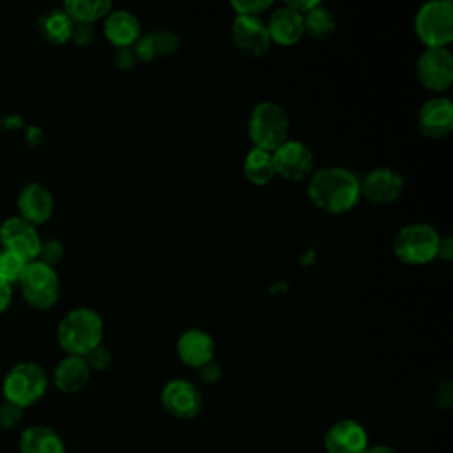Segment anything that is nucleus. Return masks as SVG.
Segmentation results:
<instances>
[{
	"label": "nucleus",
	"instance_id": "nucleus-2",
	"mask_svg": "<svg viewBox=\"0 0 453 453\" xmlns=\"http://www.w3.org/2000/svg\"><path fill=\"white\" fill-rule=\"evenodd\" d=\"M104 322L99 311L88 306L69 310L58 322L57 342L67 356L85 357L92 349L101 345Z\"/></svg>",
	"mask_w": 453,
	"mask_h": 453
},
{
	"label": "nucleus",
	"instance_id": "nucleus-19",
	"mask_svg": "<svg viewBox=\"0 0 453 453\" xmlns=\"http://www.w3.org/2000/svg\"><path fill=\"white\" fill-rule=\"evenodd\" d=\"M103 32L106 41L117 48L133 46L142 35V25L138 18L126 9H113L103 23Z\"/></svg>",
	"mask_w": 453,
	"mask_h": 453
},
{
	"label": "nucleus",
	"instance_id": "nucleus-32",
	"mask_svg": "<svg viewBox=\"0 0 453 453\" xmlns=\"http://www.w3.org/2000/svg\"><path fill=\"white\" fill-rule=\"evenodd\" d=\"M69 41L76 46H88L94 41V27L85 23H74Z\"/></svg>",
	"mask_w": 453,
	"mask_h": 453
},
{
	"label": "nucleus",
	"instance_id": "nucleus-4",
	"mask_svg": "<svg viewBox=\"0 0 453 453\" xmlns=\"http://www.w3.org/2000/svg\"><path fill=\"white\" fill-rule=\"evenodd\" d=\"M48 389V375L44 368L34 361L14 365L2 380V395L9 403L27 409L37 403Z\"/></svg>",
	"mask_w": 453,
	"mask_h": 453
},
{
	"label": "nucleus",
	"instance_id": "nucleus-22",
	"mask_svg": "<svg viewBox=\"0 0 453 453\" xmlns=\"http://www.w3.org/2000/svg\"><path fill=\"white\" fill-rule=\"evenodd\" d=\"M19 453H65V444L53 428L32 425L19 435Z\"/></svg>",
	"mask_w": 453,
	"mask_h": 453
},
{
	"label": "nucleus",
	"instance_id": "nucleus-3",
	"mask_svg": "<svg viewBox=\"0 0 453 453\" xmlns=\"http://www.w3.org/2000/svg\"><path fill=\"white\" fill-rule=\"evenodd\" d=\"M290 119L274 101H260L248 117V136L253 147L273 152L288 140Z\"/></svg>",
	"mask_w": 453,
	"mask_h": 453
},
{
	"label": "nucleus",
	"instance_id": "nucleus-37",
	"mask_svg": "<svg viewBox=\"0 0 453 453\" xmlns=\"http://www.w3.org/2000/svg\"><path fill=\"white\" fill-rule=\"evenodd\" d=\"M12 285H9V283H5V281H2L0 280V315L4 313V311H7V308L11 306V303H12Z\"/></svg>",
	"mask_w": 453,
	"mask_h": 453
},
{
	"label": "nucleus",
	"instance_id": "nucleus-7",
	"mask_svg": "<svg viewBox=\"0 0 453 453\" xmlns=\"http://www.w3.org/2000/svg\"><path fill=\"white\" fill-rule=\"evenodd\" d=\"M21 296L34 310H48L58 301L60 280L55 267L39 260L28 262L18 281Z\"/></svg>",
	"mask_w": 453,
	"mask_h": 453
},
{
	"label": "nucleus",
	"instance_id": "nucleus-21",
	"mask_svg": "<svg viewBox=\"0 0 453 453\" xmlns=\"http://www.w3.org/2000/svg\"><path fill=\"white\" fill-rule=\"evenodd\" d=\"M90 373L85 357L65 356L53 370V384L62 393H78L87 386Z\"/></svg>",
	"mask_w": 453,
	"mask_h": 453
},
{
	"label": "nucleus",
	"instance_id": "nucleus-24",
	"mask_svg": "<svg viewBox=\"0 0 453 453\" xmlns=\"http://www.w3.org/2000/svg\"><path fill=\"white\" fill-rule=\"evenodd\" d=\"M242 172L244 177L255 186L269 184L276 177L273 152L251 147L242 161Z\"/></svg>",
	"mask_w": 453,
	"mask_h": 453
},
{
	"label": "nucleus",
	"instance_id": "nucleus-36",
	"mask_svg": "<svg viewBox=\"0 0 453 453\" xmlns=\"http://www.w3.org/2000/svg\"><path fill=\"white\" fill-rule=\"evenodd\" d=\"M437 258L449 262L453 260V239L449 235H441L439 248H437Z\"/></svg>",
	"mask_w": 453,
	"mask_h": 453
},
{
	"label": "nucleus",
	"instance_id": "nucleus-5",
	"mask_svg": "<svg viewBox=\"0 0 453 453\" xmlns=\"http://www.w3.org/2000/svg\"><path fill=\"white\" fill-rule=\"evenodd\" d=\"M441 234L425 221L402 226L393 239V255L407 265H425L437 258Z\"/></svg>",
	"mask_w": 453,
	"mask_h": 453
},
{
	"label": "nucleus",
	"instance_id": "nucleus-26",
	"mask_svg": "<svg viewBox=\"0 0 453 453\" xmlns=\"http://www.w3.org/2000/svg\"><path fill=\"white\" fill-rule=\"evenodd\" d=\"M303 27H304V35L322 41L334 32L336 16L329 7L319 2L313 9L303 14Z\"/></svg>",
	"mask_w": 453,
	"mask_h": 453
},
{
	"label": "nucleus",
	"instance_id": "nucleus-12",
	"mask_svg": "<svg viewBox=\"0 0 453 453\" xmlns=\"http://www.w3.org/2000/svg\"><path fill=\"white\" fill-rule=\"evenodd\" d=\"M361 196L373 203L388 205L400 198L403 191V177L391 166H375L363 179H359Z\"/></svg>",
	"mask_w": 453,
	"mask_h": 453
},
{
	"label": "nucleus",
	"instance_id": "nucleus-29",
	"mask_svg": "<svg viewBox=\"0 0 453 453\" xmlns=\"http://www.w3.org/2000/svg\"><path fill=\"white\" fill-rule=\"evenodd\" d=\"M85 361H87L90 372H104V370L110 368L113 357H111L110 349L101 343V345H97L96 349H92V350L85 356Z\"/></svg>",
	"mask_w": 453,
	"mask_h": 453
},
{
	"label": "nucleus",
	"instance_id": "nucleus-38",
	"mask_svg": "<svg viewBox=\"0 0 453 453\" xmlns=\"http://www.w3.org/2000/svg\"><path fill=\"white\" fill-rule=\"evenodd\" d=\"M317 4H319V0H288V2H285L283 5L294 9V11L299 12V14H304V12H308L310 9H313Z\"/></svg>",
	"mask_w": 453,
	"mask_h": 453
},
{
	"label": "nucleus",
	"instance_id": "nucleus-10",
	"mask_svg": "<svg viewBox=\"0 0 453 453\" xmlns=\"http://www.w3.org/2000/svg\"><path fill=\"white\" fill-rule=\"evenodd\" d=\"M273 163L276 177L290 182L308 180V177L313 173V152L301 140L288 138L276 150H273Z\"/></svg>",
	"mask_w": 453,
	"mask_h": 453
},
{
	"label": "nucleus",
	"instance_id": "nucleus-9",
	"mask_svg": "<svg viewBox=\"0 0 453 453\" xmlns=\"http://www.w3.org/2000/svg\"><path fill=\"white\" fill-rule=\"evenodd\" d=\"M42 239L34 225L19 216H9L0 223V246L23 262H34L39 257Z\"/></svg>",
	"mask_w": 453,
	"mask_h": 453
},
{
	"label": "nucleus",
	"instance_id": "nucleus-31",
	"mask_svg": "<svg viewBox=\"0 0 453 453\" xmlns=\"http://www.w3.org/2000/svg\"><path fill=\"white\" fill-rule=\"evenodd\" d=\"M23 419V409L14 403L4 402L0 405V426L5 430H12Z\"/></svg>",
	"mask_w": 453,
	"mask_h": 453
},
{
	"label": "nucleus",
	"instance_id": "nucleus-6",
	"mask_svg": "<svg viewBox=\"0 0 453 453\" xmlns=\"http://www.w3.org/2000/svg\"><path fill=\"white\" fill-rule=\"evenodd\" d=\"M414 30L425 48H448L453 41V4L430 0L414 16Z\"/></svg>",
	"mask_w": 453,
	"mask_h": 453
},
{
	"label": "nucleus",
	"instance_id": "nucleus-25",
	"mask_svg": "<svg viewBox=\"0 0 453 453\" xmlns=\"http://www.w3.org/2000/svg\"><path fill=\"white\" fill-rule=\"evenodd\" d=\"M62 11L73 23L94 25L96 21L104 19L113 11V5L110 0H67L64 2Z\"/></svg>",
	"mask_w": 453,
	"mask_h": 453
},
{
	"label": "nucleus",
	"instance_id": "nucleus-33",
	"mask_svg": "<svg viewBox=\"0 0 453 453\" xmlns=\"http://www.w3.org/2000/svg\"><path fill=\"white\" fill-rule=\"evenodd\" d=\"M136 62H138V58H136V53H134L133 46H129V48H117L115 50L113 64H115L117 69L129 71Z\"/></svg>",
	"mask_w": 453,
	"mask_h": 453
},
{
	"label": "nucleus",
	"instance_id": "nucleus-13",
	"mask_svg": "<svg viewBox=\"0 0 453 453\" xmlns=\"http://www.w3.org/2000/svg\"><path fill=\"white\" fill-rule=\"evenodd\" d=\"M234 46L246 57H262L271 42L265 23L260 16H237L232 21Z\"/></svg>",
	"mask_w": 453,
	"mask_h": 453
},
{
	"label": "nucleus",
	"instance_id": "nucleus-8",
	"mask_svg": "<svg viewBox=\"0 0 453 453\" xmlns=\"http://www.w3.org/2000/svg\"><path fill=\"white\" fill-rule=\"evenodd\" d=\"M416 76L425 90L441 94L453 83V57L448 48H425L416 62Z\"/></svg>",
	"mask_w": 453,
	"mask_h": 453
},
{
	"label": "nucleus",
	"instance_id": "nucleus-15",
	"mask_svg": "<svg viewBox=\"0 0 453 453\" xmlns=\"http://www.w3.org/2000/svg\"><path fill=\"white\" fill-rule=\"evenodd\" d=\"M418 129L425 138H444L453 131V103L444 96L425 101L418 111Z\"/></svg>",
	"mask_w": 453,
	"mask_h": 453
},
{
	"label": "nucleus",
	"instance_id": "nucleus-14",
	"mask_svg": "<svg viewBox=\"0 0 453 453\" xmlns=\"http://www.w3.org/2000/svg\"><path fill=\"white\" fill-rule=\"evenodd\" d=\"M55 209V200L51 191L41 182L25 184L16 198L18 216L30 225H44Z\"/></svg>",
	"mask_w": 453,
	"mask_h": 453
},
{
	"label": "nucleus",
	"instance_id": "nucleus-1",
	"mask_svg": "<svg viewBox=\"0 0 453 453\" xmlns=\"http://www.w3.org/2000/svg\"><path fill=\"white\" fill-rule=\"evenodd\" d=\"M306 195L317 209L327 214H345L361 200L359 177L345 166H324L308 177Z\"/></svg>",
	"mask_w": 453,
	"mask_h": 453
},
{
	"label": "nucleus",
	"instance_id": "nucleus-35",
	"mask_svg": "<svg viewBox=\"0 0 453 453\" xmlns=\"http://www.w3.org/2000/svg\"><path fill=\"white\" fill-rule=\"evenodd\" d=\"M453 403V386L449 380H442L437 388V405L448 409Z\"/></svg>",
	"mask_w": 453,
	"mask_h": 453
},
{
	"label": "nucleus",
	"instance_id": "nucleus-30",
	"mask_svg": "<svg viewBox=\"0 0 453 453\" xmlns=\"http://www.w3.org/2000/svg\"><path fill=\"white\" fill-rule=\"evenodd\" d=\"M64 257V246L58 239H50L46 242L41 244V251H39V257L37 260L50 265V267H55Z\"/></svg>",
	"mask_w": 453,
	"mask_h": 453
},
{
	"label": "nucleus",
	"instance_id": "nucleus-28",
	"mask_svg": "<svg viewBox=\"0 0 453 453\" xmlns=\"http://www.w3.org/2000/svg\"><path fill=\"white\" fill-rule=\"evenodd\" d=\"M273 5L271 0H232L230 7L237 16H260Z\"/></svg>",
	"mask_w": 453,
	"mask_h": 453
},
{
	"label": "nucleus",
	"instance_id": "nucleus-20",
	"mask_svg": "<svg viewBox=\"0 0 453 453\" xmlns=\"http://www.w3.org/2000/svg\"><path fill=\"white\" fill-rule=\"evenodd\" d=\"M179 46L180 42L175 32L168 28H159V30L142 34L140 39L133 44V50L138 60L154 62V60L175 55Z\"/></svg>",
	"mask_w": 453,
	"mask_h": 453
},
{
	"label": "nucleus",
	"instance_id": "nucleus-18",
	"mask_svg": "<svg viewBox=\"0 0 453 453\" xmlns=\"http://www.w3.org/2000/svg\"><path fill=\"white\" fill-rule=\"evenodd\" d=\"M265 27H267L271 42H274L278 46H294L304 35L303 14L296 12L294 9H290L287 5L274 9L271 12Z\"/></svg>",
	"mask_w": 453,
	"mask_h": 453
},
{
	"label": "nucleus",
	"instance_id": "nucleus-17",
	"mask_svg": "<svg viewBox=\"0 0 453 453\" xmlns=\"http://www.w3.org/2000/svg\"><path fill=\"white\" fill-rule=\"evenodd\" d=\"M214 350L216 345L212 336L198 327H191L180 333L175 343V352L180 363L196 370L214 359Z\"/></svg>",
	"mask_w": 453,
	"mask_h": 453
},
{
	"label": "nucleus",
	"instance_id": "nucleus-16",
	"mask_svg": "<svg viewBox=\"0 0 453 453\" xmlns=\"http://www.w3.org/2000/svg\"><path fill=\"white\" fill-rule=\"evenodd\" d=\"M368 448V434L365 426L350 418L334 421L324 435V449L327 453H365Z\"/></svg>",
	"mask_w": 453,
	"mask_h": 453
},
{
	"label": "nucleus",
	"instance_id": "nucleus-34",
	"mask_svg": "<svg viewBox=\"0 0 453 453\" xmlns=\"http://www.w3.org/2000/svg\"><path fill=\"white\" fill-rule=\"evenodd\" d=\"M221 373H223V372H221V365H219L218 361H214V359L198 368V377H200L205 384H214V382H218V380L221 379Z\"/></svg>",
	"mask_w": 453,
	"mask_h": 453
},
{
	"label": "nucleus",
	"instance_id": "nucleus-27",
	"mask_svg": "<svg viewBox=\"0 0 453 453\" xmlns=\"http://www.w3.org/2000/svg\"><path fill=\"white\" fill-rule=\"evenodd\" d=\"M25 265H27V262H23L21 258H18V257L12 255L11 251L0 248V280H2V281L9 283V285L18 283L19 278H21V273H23Z\"/></svg>",
	"mask_w": 453,
	"mask_h": 453
},
{
	"label": "nucleus",
	"instance_id": "nucleus-23",
	"mask_svg": "<svg viewBox=\"0 0 453 453\" xmlns=\"http://www.w3.org/2000/svg\"><path fill=\"white\" fill-rule=\"evenodd\" d=\"M73 25L74 23L69 19V16L62 9H50L39 16L37 32L46 42L53 46H60L69 42Z\"/></svg>",
	"mask_w": 453,
	"mask_h": 453
},
{
	"label": "nucleus",
	"instance_id": "nucleus-39",
	"mask_svg": "<svg viewBox=\"0 0 453 453\" xmlns=\"http://www.w3.org/2000/svg\"><path fill=\"white\" fill-rule=\"evenodd\" d=\"M365 453H398L396 449H393L391 446H384V444H377V446H368L365 449Z\"/></svg>",
	"mask_w": 453,
	"mask_h": 453
},
{
	"label": "nucleus",
	"instance_id": "nucleus-11",
	"mask_svg": "<svg viewBox=\"0 0 453 453\" xmlns=\"http://www.w3.org/2000/svg\"><path fill=\"white\" fill-rule=\"evenodd\" d=\"M161 405L177 419H193L200 414L203 398L191 380L172 379L161 389Z\"/></svg>",
	"mask_w": 453,
	"mask_h": 453
}]
</instances>
